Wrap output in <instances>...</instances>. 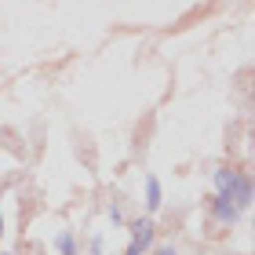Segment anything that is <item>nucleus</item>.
<instances>
[]
</instances>
